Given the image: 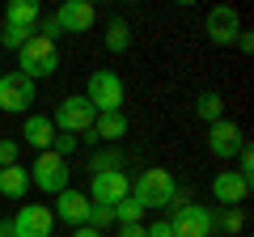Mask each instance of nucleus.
<instances>
[{
	"instance_id": "nucleus-1",
	"label": "nucleus",
	"mask_w": 254,
	"mask_h": 237,
	"mask_svg": "<svg viewBox=\"0 0 254 237\" xmlns=\"http://www.w3.org/2000/svg\"><path fill=\"white\" fill-rule=\"evenodd\" d=\"M131 199H136L144 212L174 208V199H178V182H174V174H170V170L153 165V170H144L136 182H131Z\"/></svg>"
},
{
	"instance_id": "nucleus-2",
	"label": "nucleus",
	"mask_w": 254,
	"mask_h": 237,
	"mask_svg": "<svg viewBox=\"0 0 254 237\" xmlns=\"http://www.w3.org/2000/svg\"><path fill=\"white\" fill-rule=\"evenodd\" d=\"M55 68H60V47H55V38L30 34L26 47L17 51V72L30 76V81H43V76H51Z\"/></svg>"
},
{
	"instance_id": "nucleus-3",
	"label": "nucleus",
	"mask_w": 254,
	"mask_h": 237,
	"mask_svg": "<svg viewBox=\"0 0 254 237\" xmlns=\"http://www.w3.org/2000/svg\"><path fill=\"white\" fill-rule=\"evenodd\" d=\"M85 102H89L98 115H106V110H123V102H127L123 76H119L115 68H98V72L85 81Z\"/></svg>"
},
{
	"instance_id": "nucleus-4",
	"label": "nucleus",
	"mask_w": 254,
	"mask_h": 237,
	"mask_svg": "<svg viewBox=\"0 0 254 237\" xmlns=\"http://www.w3.org/2000/svg\"><path fill=\"white\" fill-rule=\"evenodd\" d=\"M93 118H98V110L85 102V93H68V98L60 102V110H55V131H68V136H89L93 131Z\"/></svg>"
},
{
	"instance_id": "nucleus-5",
	"label": "nucleus",
	"mask_w": 254,
	"mask_h": 237,
	"mask_svg": "<svg viewBox=\"0 0 254 237\" xmlns=\"http://www.w3.org/2000/svg\"><path fill=\"white\" fill-rule=\"evenodd\" d=\"M68 174H72L68 161L47 148V153H38L34 165H30V186H38V191H47V195H60V191H68Z\"/></svg>"
},
{
	"instance_id": "nucleus-6",
	"label": "nucleus",
	"mask_w": 254,
	"mask_h": 237,
	"mask_svg": "<svg viewBox=\"0 0 254 237\" xmlns=\"http://www.w3.org/2000/svg\"><path fill=\"white\" fill-rule=\"evenodd\" d=\"M174 237H212V212L203 203H174Z\"/></svg>"
},
{
	"instance_id": "nucleus-7",
	"label": "nucleus",
	"mask_w": 254,
	"mask_h": 237,
	"mask_svg": "<svg viewBox=\"0 0 254 237\" xmlns=\"http://www.w3.org/2000/svg\"><path fill=\"white\" fill-rule=\"evenodd\" d=\"M34 102V81L21 72H0V110L9 115H26Z\"/></svg>"
},
{
	"instance_id": "nucleus-8",
	"label": "nucleus",
	"mask_w": 254,
	"mask_h": 237,
	"mask_svg": "<svg viewBox=\"0 0 254 237\" xmlns=\"http://www.w3.org/2000/svg\"><path fill=\"white\" fill-rule=\"evenodd\" d=\"M51 21L64 34H85V30H93V21H98V9H93V0H64L60 9L51 13Z\"/></svg>"
},
{
	"instance_id": "nucleus-9",
	"label": "nucleus",
	"mask_w": 254,
	"mask_h": 237,
	"mask_svg": "<svg viewBox=\"0 0 254 237\" xmlns=\"http://www.w3.org/2000/svg\"><path fill=\"white\" fill-rule=\"evenodd\" d=\"M9 225H13V233H17V237H51L55 216H51L47 203H21L17 216H13Z\"/></svg>"
},
{
	"instance_id": "nucleus-10",
	"label": "nucleus",
	"mask_w": 254,
	"mask_h": 237,
	"mask_svg": "<svg viewBox=\"0 0 254 237\" xmlns=\"http://www.w3.org/2000/svg\"><path fill=\"white\" fill-rule=\"evenodd\" d=\"M127 195H131V178H127V170L93 174V186H89V199H93V203H106V208H115V203H123Z\"/></svg>"
},
{
	"instance_id": "nucleus-11",
	"label": "nucleus",
	"mask_w": 254,
	"mask_h": 237,
	"mask_svg": "<svg viewBox=\"0 0 254 237\" xmlns=\"http://www.w3.org/2000/svg\"><path fill=\"white\" fill-rule=\"evenodd\" d=\"M246 148V131L237 127L233 118H220V123H212L208 127V153L220 157V161H229V157H237Z\"/></svg>"
},
{
	"instance_id": "nucleus-12",
	"label": "nucleus",
	"mask_w": 254,
	"mask_h": 237,
	"mask_svg": "<svg viewBox=\"0 0 254 237\" xmlns=\"http://www.w3.org/2000/svg\"><path fill=\"white\" fill-rule=\"evenodd\" d=\"M203 34H208L212 43L229 47L237 34H242V13H237L233 4H216V9L208 13V21H203Z\"/></svg>"
},
{
	"instance_id": "nucleus-13",
	"label": "nucleus",
	"mask_w": 254,
	"mask_h": 237,
	"mask_svg": "<svg viewBox=\"0 0 254 237\" xmlns=\"http://www.w3.org/2000/svg\"><path fill=\"white\" fill-rule=\"evenodd\" d=\"M212 199H216L220 208H242V203L250 199V182H246L237 170H220L216 178H212Z\"/></svg>"
},
{
	"instance_id": "nucleus-14",
	"label": "nucleus",
	"mask_w": 254,
	"mask_h": 237,
	"mask_svg": "<svg viewBox=\"0 0 254 237\" xmlns=\"http://www.w3.org/2000/svg\"><path fill=\"white\" fill-rule=\"evenodd\" d=\"M89 195L85 191H72V186H68V191H60L55 195V208H51V216H60V220H68V225H89Z\"/></svg>"
},
{
	"instance_id": "nucleus-15",
	"label": "nucleus",
	"mask_w": 254,
	"mask_h": 237,
	"mask_svg": "<svg viewBox=\"0 0 254 237\" xmlns=\"http://www.w3.org/2000/svg\"><path fill=\"white\" fill-rule=\"evenodd\" d=\"M38 21H43V4H38V0H9V9H4V26L34 34Z\"/></svg>"
},
{
	"instance_id": "nucleus-16",
	"label": "nucleus",
	"mask_w": 254,
	"mask_h": 237,
	"mask_svg": "<svg viewBox=\"0 0 254 237\" xmlns=\"http://www.w3.org/2000/svg\"><path fill=\"white\" fill-rule=\"evenodd\" d=\"M21 136H26L30 148H38V153H47L55 140V123L47 115H26V127H21Z\"/></svg>"
},
{
	"instance_id": "nucleus-17",
	"label": "nucleus",
	"mask_w": 254,
	"mask_h": 237,
	"mask_svg": "<svg viewBox=\"0 0 254 237\" xmlns=\"http://www.w3.org/2000/svg\"><path fill=\"white\" fill-rule=\"evenodd\" d=\"M26 191H30V170L26 165H4L0 170V195H9V199H26Z\"/></svg>"
},
{
	"instance_id": "nucleus-18",
	"label": "nucleus",
	"mask_w": 254,
	"mask_h": 237,
	"mask_svg": "<svg viewBox=\"0 0 254 237\" xmlns=\"http://www.w3.org/2000/svg\"><path fill=\"white\" fill-rule=\"evenodd\" d=\"M127 136V115L123 110H106V115H98L93 118V140H123Z\"/></svg>"
},
{
	"instance_id": "nucleus-19",
	"label": "nucleus",
	"mask_w": 254,
	"mask_h": 237,
	"mask_svg": "<svg viewBox=\"0 0 254 237\" xmlns=\"http://www.w3.org/2000/svg\"><path fill=\"white\" fill-rule=\"evenodd\" d=\"M195 118H203V123H220V118H225V98H220L216 89H208V93H199V98H195Z\"/></svg>"
},
{
	"instance_id": "nucleus-20",
	"label": "nucleus",
	"mask_w": 254,
	"mask_h": 237,
	"mask_svg": "<svg viewBox=\"0 0 254 237\" xmlns=\"http://www.w3.org/2000/svg\"><path fill=\"white\" fill-rule=\"evenodd\" d=\"M212 229H220L225 237H237L246 229V212L242 208H220V216H212Z\"/></svg>"
},
{
	"instance_id": "nucleus-21",
	"label": "nucleus",
	"mask_w": 254,
	"mask_h": 237,
	"mask_svg": "<svg viewBox=\"0 0 254 237\" xmlns=\"http://www.w3.org/2000/svg\"><path fill=\"white\" fill-rule=\"evenodd\" d=\"M110 212H115V225H144V216H148V212L140 208V203L131 199V195H127L123 203H115Z\"/></svg>"
},
{
	"instance_id": "nucleus-22",
	"label": "nucleus",
	"mask_w": 254,
	"mask_h": 237,
	"mask_svg": "<svg viewBox=\"0 0 254 237\" xmlns=\"http://www.w3.org/2000/svg\"><path fill=\"white\" fill-rule=\"evenodd\" d=\"M127 47H131V30H127V21H110V30H106V51L123 55Z\"/></svg>"
},
{
	"instance_id": "nucleus-23",
	"label": "nucleus",
	"mask_w": 254,
	"mask_h": 237,
	"mask_svg": "<svg viewBox=\"0 0 254 237\" xmlns=\"http://www.w3.org/2000/svg\"><path fill=\"white\" fill-rule=\"evenodd\" d=\"M110 225H115V212H110L106 203H89V229H98V233H106Z\"/></svg>"
},
{
	"instance_id": "nucleus-24",
	"label": "nucleus",
	"mask_w": 254,
	"mask_h": 237,
	"mask_svg": "<svg viewBox=\"0 0 254 237\" xmlns=\"http://www.w3.org/2000/svg\"><path fill=\"white\" fill-rule=\"evenodd\" d=\"M26 30H13V26H4V30H0V55H4V51H21V47H26Z\"/></svg>"
},
{
	"instance_id": "nucleus-25",
	"label": "nucleus",
	"mask_w": 254,
	"mask_h": 237,
	"mask_svg": "<svg viewBox=\"0 0 254 237\" xmlns=\"http://www.w3.org/2000/svg\"><path fill=\"white\" fill-rule=\"evenodd\" d=\"M106 170H123L119 153H98V157H89V174H106Z\"/></svg>"
},
{
	"instance_id": "nucleus-26",
	"label": "nucleus",
	"mask_w": 254,
	"mask_h": 237,
	"mask_svg": "<svg viewBox=\"0 0 254 237\" xmlns=\"http://www.w3.org/2000/svg\"><path fill=\"white\" fill-rule=\"evenodd\" d=\"M76 144H81V140H76V136H68V131H64V136H60V131H55V140H51V153L68 161V157L76 153Z\"/></svg>"
},
{
	"instance_id": "nucleus-27",
	"label": "nucleus",
	"mask_w": 254,
	"mask_h": 237,
	"mask_svg": "<svg viewBox=\"0 0 254 237\" xmlns=\"http://www.w3.org/2000/svg\"><path fill=\"white\" fill-rule=\"evenodd\" d=\"M237 174H242L246 182H250V186H254V153H250V144H246V148H242V153H237Z\"/></svg>"
},
{
	"instance_id": "nucleus-28",
	"label": "nucleus",
	"mask_w": 254,
	"mask_h": 237,
	"mask_svg": "<svg viewBox=\"0 0 254 237\" xmlns=\"http://www.w3.org/2000/svg\"><path fill=\"white\" fill-rule=\"evenodd\" d=\"M17 165V140H0V170Z\"/></svg>"
},
{
	"instance_id": "nucleus-29",
	"label": "nucleus",
	"mask_w": 254,
	"mask_h": 237,
	"mask_svg": "<svg viewBox=\"0 0 254 237\" xmlns=\"http://www.w3.org/2000/svg\"><path fill=\"white\" fill-rule=\"evenodd\" d=\"M144 233L148 237H174V229H170V220L161 216V220H153V225H144Z\"/></svg>"
},
{
	"instance_id": "nucleus-30",
	"label": "nucleus",
	"mask_w": 254,
	"mask_h": 237,
	"mask_svg": "<svg viewBox=\"0 0 254 237\" xmlns=\"http://www.w3.org/2000/svg\"><path fill=\"white\" fill-rule=\"evenodd\" d=\"M233 43H237V51H242V55H250V51H254V34H250V30H242Z\"/></svg>"
},
{
	"instance_id": "nucleus-31",
	"label": "nucleus",
	"mask_w": 254,
	"mask_h": 237,
	"mask_svg": "<svg viewBox=\"0 0 254 237\" xmlns=\"http://www.w3.org/2000/svg\"><path fill=\"white\" fill-rule=\"evenodd\" d=\"M119 237H148L144 225H119Z\"/></svg>"
},
{
	"instance_id": "nucleus-32",
	"label": "nucleus",
	"mask_w": 254,
	"mask_h": 237,
	"mask_svg": "<svg viewBox=\"0 0 254 237\" xmlns=\"http://www.w3.org/2000/svg\"><path fill=\"white\" fill-rule=\"evenodd\" d=\"M72 237H106V233H98V229H89V225H81V229H76Z\"/></svg>"
},
{
	"instance_id": "nucleus-33",
	"label": "nucleus",
	"mask_w": 254,
	"mask_h": 237,
	"mask_svg": "<svg viewBox=\"0 0 254 237\" xmlns=\"http://www.w3.org/2000/svg\"><path fill=\"white\" fill-rule=\"evenodd\" d=\"M0 237H17V233H13V225H9V220H0Z\"/></svg>"
},
{
	"instance_id": "nucleus-34",
	"label": "nucleus",
	"mask_w": 254,
	"mask_h": 237,
	"mask_svg": "<svg viewBox=\"0 0 254 237\" xmlns=\"http://www.w3.org/2000/svg\"><path fill=\"white\" fill-rule=\"evenodd\" d=\"M0 68H4V55H0Z\"/></svg>"
}]
</instances>
